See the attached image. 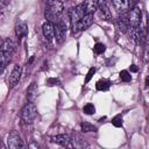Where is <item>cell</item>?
I'll use <instances>...</instances> for the list:
<instances>
[{"label": "cell", "instance_id": "cell-1", "mask_svg": "<svg viewBox=\"0 0 149 149\" xmlns=\"http://www.w3.org/2000/svg\"><path fill=\"white\" fill-rule=\"evenodd\" d=\"M45 2V10L44 16L49 22H55L59 20L63 14L64 6L59 0H44Z\"/></svg>", "mask_w": 149, "mask_h": 149}, {"label": "cell", "instance_id": "cell-2", "mask_svg": "<svg viewBox=\"0 0 149 149\" xmlns=\"http://www.w3.org/2000/svg\"><path fill=\"white\" fill-rule=\"evenodd\" d=\"M36 114H37V109H36V106L33 101H29L21 111V118H22V121L24 123H31L35 118H36Z\"/></svg>", "mask_w": 149, "mask_h": 149}, {"label": "cell", "instance_id": "cell-3", "mask_svg": "<svg viewBox=\"0 0 149 149\" xmlns=\"http://www.w3.org/2000/svg\"><path fill=\"white\" fill-rule=\"evenodd\" d=\"M85 15V12H84V8H83V5H78L76 7H72L70 10H69V19H70V24L71 27L73 28L78 21Z\"/></svg>", "mask_w": 149, "mask_h": 149}, {"label": "cell", "instance_id": "cell-4", "mask_svg": "<svg viewBox=\"0 0 149 149\" xmlns=\"http://www.w3.org/2000/svg\"><path fill=\"white\" fill-rule=\"evenodd\" d=\"M7 146L10 149H19V148H22L23 147V140L21 139V135L16 130H12L8 134Z\"/></svg>", "mask_w": 149, "mask_h": 149}, {"label": "cell", "instance_id": "cell-5", "mask_svg": "<svg viewBox=\"0 0 149 149\" xmlns=\"http://www.w3.org/2000/svg\"><path fill=\"white\" fill-rule=\"evenodd\" d=\"M93 22V14H85L79 21L78 23L72 28L73 33H77V31H80V30H85L87 29Z\"/></svg>", "mask_w": 149, "mask_h": 149}, {"label": "cell", "instance_id": "cell-6", "mask_svg": "<svg viewBox=\"0 0 149 149\" xmlns=\"http://www.w3.org/2000/svg\"><path fill=\"white\" fill-rule=\"evenodd\" d=\"M141 17H142V12L139 7H133L130 13L128 14V20H129V26L130 27H139L141 23Z\"/></svg>", "mask_w": 149, "mask_h": 149}, {"label": "cell", "instance_id": "cell-7", "mask_svg": "<svg viewBox=\"0 0 149 149\" xmlns=\"http://www.w3.org/2000/svg\"><path fill=\"white\" fill-rule=\"evenodd\" d=\"M21 73H22V68H21V65H19V64L14 65V68H13L10 74H9V79H8L9 87H14V86L19 83V80H20V78H21Z\"/></svg>", "mask_w": 149, "mask_h": 149}, {"label": "cell", "instance_id": "cell-8", "mask_svg": "<svg viewBox=\"0 0 149 149\" xmlns=\"http://www.w3.org/2000/svg\"><path fill=\"white\" fill-rule=\"evenodd\" d=\"M115 23H116V27H118V29L120 31H122V33L127 31L128 28L130 27L129 26V20H128V13L127 12L126 13H120V15L118 16Z\"/></svg>", "mask_w": 149, "mask_h": 149}, {"label": "cell", "instance_id": "cell-9", "mask_svg": "<svg viewBox=\"0 0 149 149\" xmlns=\"http://www.w3.org/2000/svg\"><path fill=\"white\" fill-rule=\"evenodd\" d=\"M55 27V33H54V37L56 38V41L58 43H62L65 40V34H66V27L64 24H62L61 22H58Z\"/></svg>", "mask_w": 149, "mask_h": 149}, {"label": "cell", "instance_id": "cell-10", "mask_svg": "<svg viewBox=\"0 0 149 149\" xmlns=\"http://www.w3.org/2000/svg\"><path fill=\"white\" fill-rule=\"evenodd\" d=\"M52 141H54L55 143H57V144L63 146V147H69V148L73 147L71 137H70L69 135H66V134H59V135H56V136L52 137Z\"/></svg>", "mask_w": 149, "mask_h": 149}, {"label": "cell", "instance_id": "cell-11", "mask_svg": "<svg viewBox=\"0 0 149 149\" xmlns=\"http://www.w3.org/2000/svg\"><path fill=\"white\" fill-rule=\"evenodd\" d=\"M14 52H15V44H14V42L12 40H9V38L5 40L2 45H1V54L12 57Z\"/></svg>", "mask_w": 149, "mask_h": 149}, {"label": "cell", "instance_id": "cell-12", "mask_svg": "<svg viewBox=\"0 0 149 149\" xmlns=\"http://www.w3.org/2000/svg\"><path fill=\"white\" fill-rule=\"evenodd\" d=\"M42 30H43V35L45 37V40L48 42H51L54 40V33H55V27L52 22H45L42 26Z\"/></svg>", "mask_w": 149, "mask_h": 149}, {"label": "cell", "instance_id": "cell-13", "mask_svg": "<svg viewBox=\"0 0 149 149\" xmlns=\"http://www.w3.org/2000/svg\"><path fill=\"white\" fill-rule=\"evenodd\" d=\"M83 8L85 14H93L98 9V0H85Z\"/></svg>", "mask_w": 149, "mask_h": 149}, {"label": "cell", "instance_id": "cell-14", "mask_svg": "<svg viewBox=\"0 0 149 149\" xmlns=\"http://www.w3.org/2000/svg\"><path fill=\"white\" fill-rule=\"evenodd\" d=\"M113 5L119 13H126L129 8V0H113Z\"/></svg>", "mask_w": 149, "mask_h": 149}, {"label": "cell", "instance_id": "cell-15", "mask_svg": "<svg viewBox=\"0 0 149 149\" xmlns=\"http://www.w3.org/2000/svg\"><path fill=\"white\" fill-rule=\"evenodd\" d=\"M27 33H28V28H27V24L24 22L16 23V26H15V34H16V36L19 38L24 37L27 35Z\"/></svg>", "mask_w": 149, "mask_h": 149}, {"label": "cell", "instance_id": "cell-16", "mask_svg": "<svg viewBox=\"0 0 149 149\" xmlns=\"http://www.w3.org/2000/svg\"><path fill=\"white\" fill-rule=\"evenodd\" d=\"M36 93H37V85L35 83H31L30 86L28 87L27 90V98L29 101H33L36 97Z\"/></svg>", "mask_w": 149, "mask_h": 149}, {"label": "cell", "instance_id": "cell-17", "mask_svg": "<svg viewBox=\"0 0 149 149\" xmlns=\"http://www.w3.org/2000/svg\"><path fill=\"white\" fill-rule=\"evenodd\" d=\"M99 14L104 20H111L112 19V13L109 10V7L105 6H99Z\"/></svg>", "mask_w": 149, "mask_h": 149}, {"label": "cell", "instance_id": "cell-18", "mask_svg": "<svg viewBox=\"0 0 149 149\" xmlns=\"http://www.w3.org/2000/svg\"><path fill=\"white\" fill-rule=\"evenodd\" d=\"M10 58H12V57H9V56L3 55V54L0 52V73L6 69V66H7L8 63L10 62Z\"/></svg>", "mask_w": 149, "mask_h": 149}, {"label": "cell", "instance_id": "cell-19", "mask_svg": "<svg viewBox=\"0 0 149 149\" xmlns=\"http://www.w3.org/2000/svg\"><path fill=\"white\" fill-rule=\"evenodd\" d=\"M95 86H97V90H99V91H107L109 88V83L107 80L102 79V80L97 81Z\"/></svg>", "mask_w": 149, "mask_h": 149}, {"label": "cell", "instance_id": "cell-20", "mask_svg": "<svg viewBox=\"0 0 149 149\" xmlns=\"http://www.w3.org/2000/svg\"><path fill=\"white\" fill-rule=\"evenodd\" d=\"M80 128H81V132H84V133H87V132H95V130H97V128H95L93 125L88 123V122H81V123H80Z\"/></svg>", "mask_w": 149, "mask_h": 149}, {"label": "cell", "instance_id": "cell-21", "mask_svg": "<svg viewBox=\"0 0 149 149\" xmlns=\"http://www.w3.org/2000/svg\"><path fill=\"white\" fill-rule=\"evenodd\" d=\"M120 78H121V80H123V81H130V80H132L130 73H129L128 71H126V70H122V71L120 72Z\"/></svg>", "mask_w": 149, "mask_h": 149}, {"label": "cell", "instance_id": "cell-22", "mask_svg": "<svg viewBox=\"0 0 149 149\" xmlns=\"http://www.w3.org/2000/svg\"><path fill=\"white\" fill-rule=\"evenodd\" d=\"M83 111H84V113H86V114H93V113L95 112V108H94V106H93L92 104H87V105L84 106Z\"/></svg>", "mask_w": 149, "mask_h": 149}, {"label": "cell", "instance_id": "cell-23", "mask_svg": "<svg viewBox=\"0 0 149 149\" xmlns=\"http://www.w3.org/2000/svg\"><path fill=\"white\" fill-rule=\"evenodd\" d=\"M93 51L95 54H102L105 51V45L102 43H97L94 47H93Z\"/></svg>", "mask_w": 149, "mask_h": 149}, {"label": "cell", "instance_id": "cell-24", "mask_svg": "<svg viewBox=\"0 0 149 149\" xmlns=\"http://www.w3.org/2000/svg\"><path fill=\"white\" fill-rule=\"evenodd\" d=\"M112 123H113L115 127H120V126L122 125V118H121V115L114 116V118L112 119Z\"/></svg>", "mask_w": 149, "mask_h": 149}, {"label": "cell", "instance_id": "cell-25", "mask_svg": "<svg viewBox=\"0 0 149 149\" xmlns=\"http://www.w3.org/2000/svg\"><path fill=\"white\" fill-rule=\"evenodd\" d=\"M112 0H98V7L99 6H105V7H109Z\"/></svg>", "mask_w": 149, "mask_h": 149}, {"label": "cell", "instance_id": "cell-26", "mask_svg": "<svg viewBox=\"0 0 149 149\" xmlns=\"http://www.w3.org/2000/svg\"><path fill=\"white\" fill-rule=\"evenodd\" d=\"M94 72H95V70L92 68V69H90V71L87 72V76H86V78H85V83H88L90 81V79L92 78V76L94 74Z\"/></svg>", "mask_w": 149, "mask_h": 149}, {"label": "cell", "instance_id": "cell-27", "mask_svg": "<svg viewBox=\"0 0 149 149\" xmlns=\"http://www.w3.org/2000/svg\"><path fill=\"white\" fill-rule=\"evenodd\" d=\"M139 1H140V0H129V7H130V6H132V7H135Z\"/></svg>", "mask_w": 149, "mask_h": 149}, {"label": "cell", "instance_id": "cell-28", "mask_svg": "<svg viewBox=\"0 0 149 149\" xmlns=\"http://www.w3.org/2000/svg\"><path fill=\"white\" fill-rule=\"evenodd\" d=\"M130 70L134 71V72H136V71H137V68H136L135 65H132V66H130Z\"/></svg>", "mask_w": 149, "mask_h": 149}, {"label": "cell", "instance_id": "cell-29", "mask_svg": "<svg viewBox=\"0 0 149 149\" xmlns=\"http://www.w3.org/2000/svg\"><path fill=\"white\" fill-rule=\"evenodd\" d=\"M0 148H5V146H3L2 141H1V139H0Z\"/></svg>", "mask_w": 149, "mask_h": 149}, {"label": "cell", "instance_id": "cell-30", "mask_svg": "<svg viewBox=\"0 0 149 149\" xmlns=\"http://www.w3.org/2000/svg\"><path fill=\"white\" fill-rule=\"evenodd\" d=\"M2 43H3V41L0 38V48H1V45H2Z\"/></svg>", "mask_w": 149, "mask_h": 149}]
</instances>
